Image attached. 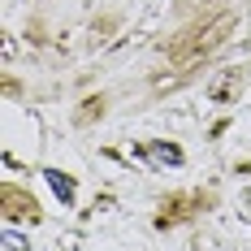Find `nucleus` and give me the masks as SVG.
<instances>
[{"instance_id": "nucleus-1", "label": "nucleus", "mask_w": 251, "mask_h": 251, "mask_svg": "<svg viewBox=\"0 0 251 251\" xmlns=\"http://www.w3.org/2000/svg\"><path fill=\"white\" fill-rule=\"evenodd\" d=\"M48 182H52V191H56V195H61L65 203L74 200V182H70V177H61L56 169H48Z\"/></svg>"}, {"instance_id": "nucleus-2", "label": "nucleus", "mask_w": 251, "mask_h": 251, "mask_svg": "<svg viewBox=\"0 0 251 251\" xmlns=\"http://www.w3.org/2000/svg\"><path fill=\"white\" fill-rule=\"evenodd\" d=\"M156 160H169V165H174V160H177V151H174V148H156Z\"/></svg>"}]
</instances>
